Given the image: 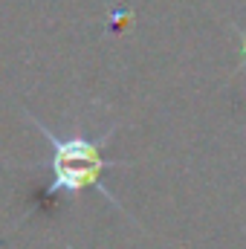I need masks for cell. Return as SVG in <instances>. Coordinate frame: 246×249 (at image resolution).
Wrapping results in <instances>:
<instances>
[{
	"mask_svg": "<svg viewBox=\"0 0 246 249\" xmlns=\"http://www.w3.org/2000/svg\"><path fill=\"white\" fill-rule=\"evenodd\" d=\"M38 130L47 136L50 148H53V157H50V171H53V183H47L44 188V197H50V203L67 191V194H78V191H87V188H99L110 203L119 206V200L105 188L102 183V174L107 168H119L124 165V160H107L105 157V145L107 139L113 136L116 127L105 130L99 139H84V136H72V139H58L44 122H38Z\"/></svg>",
	"mask_w": 246,
	"mask_h": 249,
	"instance_id": "cell-1",
	"label": "cell"
},
{
	"mask_svg": "<svg viewBox=\"0 0 246 249\" xmlns=\"http://www.w3.org/2000/svg\"><path fill=\"white\" fill-rule=\"evenodd\" d=\"M246 64V35H241V67Z\"/></svg>",
	"mask_w": 246,
	"mask_h": 249,
	"instance_id": "cell-2",
	"label": "cell"
}]
</instances>
